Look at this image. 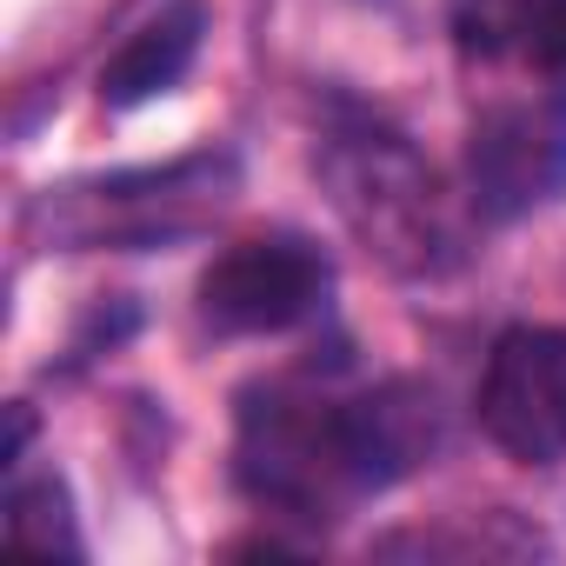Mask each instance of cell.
I'll return each instance as SVG.
<instances>
[{"mask_svg": "<svg viewBox=\"0 0 566 566\" xmlns=\"http://www.w3.org/2000/svg\"><path fill=\"white\" fill-rule=\"evenodd\" d=\"M8 539L28 546V553H61V559H81V533H74V500L54 473H34V480H14L8 486Z\"/></svg>", "mask_w": 566, "mask_h": 566, "instance_id": "cell-9", "label": "cell"}, {"mask_svg": "<svg viewBox=\"0 0 566 566\" xmlns=\"http://www.w3.org/2000/svg\"><path fill=\"white\" fill-rule=\"evenodd\" d=\"M520 54H526V67L553 87V101L566 107V0H533V8H526Z\"/></svg>", "mask_w": 566, "mask_h": 566, "instance_id": "cell-11", "label": "cell"}, {"mask_svg": "<svg viewBox=\"0 0 566 566\" xmlns=\"http://www.w3.org/2000/svg\"><path fill=\"white\" fill-rule=\"evenodd\" d=\"M321 180L334 193V213L354 227V240L407 273L433 280L460 260V220L440 193V174L387 127H347L321 147Z\"/></svg>", "mask_w": 566, "mask_h": 566, "instance_id": "cell-1", "label": "cell"}, {"mask_svg": "<svg viewBox=\"0 0 566 566\" xmlns=\"http://www.w3.org/2000/svg\"><path fill=\"white\" fill-rule=\"evenodd\" d=\"M340 413H347V440H354V460H360L367 493L400 486V480L420 473V467L440 453V440H447L440 394L420 387V380H380L374 394L340 400Z\"/></svg>", "mask_w": 566, "mask_h": 566, "instance_id": "cell-7", "label": "cell"}, {"mask_svg": "<svg viewBox=\"0 0 566 566\" xmlns=\"http://www.w3.org/2000/svg\"><path fill=\"white\" fill-rule=\"evenodd\" d=\"M566 193V107H493L467 134V200L480 220H520Z\"/></svg>", "mask_w": 566, "mask_h": 566, "instance_id": "cell-6", "label": "cell"}, {"mask_svg": "<svg viewBox=\"0 0 566 566\" xmlns=\"http://www.w3.org/2000/svg\"><path fill=\"white\" fill-rule=\"evenodd\" d=\"M233 473L260 506L287 520H340L347 506L374 500L347 440V413L334 400L280 394V387L240 400Z\"/></svg>", "mask_w": 566, "mask_h": 566, "instance_id": "cell-2", "label": "cell"}, {"mask_svg": "<svg viewBox=\"0 0 566 566\" xmlns=\"http://www.w3.org/2000/svg\"><path fill=\"white\" fill-rule=\"evenodd\" d=\"M334 294V260L301 233H260L200 273V321L213 334H287Z\"/></svg>", "mask_w": 566, "mask_h": 566, "instance_id": "cell-4", "label": "cell"}, {"mask_svg": "<svg viewBox=\"0 0 566 566\" xmlns=\"http://www.w3.org/2000/svg\"><path fill=\"white\" fill-rule=\"evenodd\" d=\"M200 41H207V0H167L101 67V101L107 107H147V101L174 94L187 81V67L200 61Z\"/></svg>", "mask_w": 566, "mask_h": 566, "instance_id": "cell-8", "label": "cell"}, {"mask_svg": "<svg viewBox=\"0 0 566 566\" xmlns=\"http://www.w3.org/2000/svg\"><path fill=\"white\" fill-rule=\"evenodd\" d=\"M480 427L520 467L566 460V334L506 327L480 374Z\"/></svg>", "mask_w": 566, "mask_h": 566, "instance_id": "cell-5", "label": "cell"}, {"mask_svg": "<svg viewBox=\"0 0 566 566\" xmlns=\"http://www.w3.org/2000/svg\"><path fill=\"white\" fill-rule=\"evenodd\" d=\"M233 193H240V160L227 147H207L167 167L48 187L41 220L54 227L61 247H167V240H187Z\"/></svg>", "mask_w": 566, "mask_h": 566, "instance_id": "cell-3", "label": "cell"}, {"mask_svg": "<svg viewBox=\"0 0 566 566\" xmlns=\"http://www.w3.org/2000/svg\"><path fill=\"white\" fill-rule=\"evenodd\" d=\"M526 8H533V0H447V28H453L460 54H473V61H500V54L520 48Z\"/></svg>", "mask_w": 566, "mask_h": 566, "instance_id": "cell-10", "label": "cell"}]
</instances>
